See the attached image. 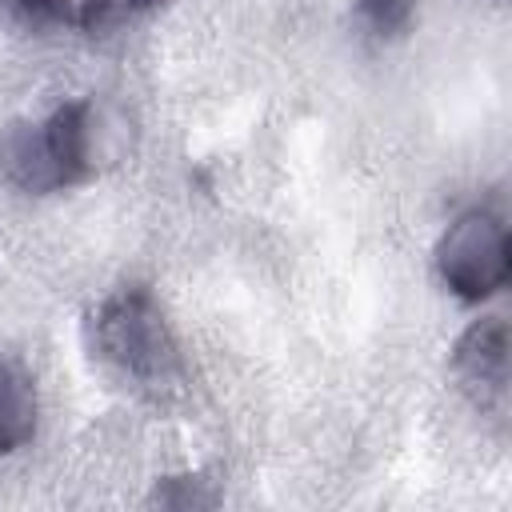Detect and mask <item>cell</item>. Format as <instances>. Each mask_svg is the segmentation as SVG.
<instances>
[{"label":"cell","instance_id":"7a4b0ae2","mask_svg":"<svg viewBox=\"0 0 512 512\" xmlns=\"http://www.w3.org/2000/svg\"><path fill=\"white\" fill-rule=\"evenodd\" d=\"M96 344L124 376L136 380H160L176 364L172 336L144 292H120L100 308Z\"/></svg>","mask_w":512,"mask_h":512},{"label":"cell","instance_id":"52a82bcc","mask_svg":"<svg viewBox=\"0 0 512 512\" xmlns=\"http://www.w3.org/2000/svg\"><path fill=\"white\" fill-rule=\"evenodd\" d=\"M352 12L364 28L380 32V36H396L412 24L416 0H352Z\"/></svg>","mask_w":512,"mask_h":512},{"label":"cell","instance_id":"6da1fadb","mask_svg":"<svg viewBox=\"0 0 512 512\" xmlns=\"http://www.w3.org/2000/svg\"><path fill=\"white\" fill-rule=\"evenodd\" d=\"M440 280L468 304L496 296L508 284V232L500 216L472 208L448 224L436 244Z\"/></svg>","mask_w":512,"mask_h":512},{"label":"cell","instance_id":"8992f818","mask_svg":"<svg viewBox=\"0 0 512 512\" xmlns=\"http://www.w3.org/2000/svg\"><path fill=\"white\" fill-rule=\"evenodd\" d=\"M36 428V388L16 360H0V452L28 444Z\"/></svg>","mask_w":512,"mask_h":512},{"label":"cell","instance_id":"5b68a950","mask_svg":"<svg viewBox=\"0 0 512 512\" xmlns=\"http://www.w3.org/2000/svg\"><path fill=\"white\" fill-rule=\"evenodd\" d=\"M0 168L24 192L64 188L60 184V172H56V164L48 156V144H44V128L40 124H12V128H4V136H0Z\"/></svg>","mask_w":512,"mask_h":512},{"label":"cell","instance_id":"3957f363","mask_svg":"<svg viewBox=\"0 0 512 512\" xmlns=\"http://www.w3.org/2000/svg\"><path fill=\"white\" fill-rule=\"evenodd\" d=\"M452 364L464 376V384L480 388V396H488V400H500L508 388V324L500 316L476 320L456 340Z\"/></svg>","mask_w":512,"mask_h":512},{"label":"cell","instance_id":"9c48e42d","mask_svg":"<svg viewBox=\"0 0 512 512\" xmlns=\"http://www.w3.org/2000/svg\"><path fill=\"white\" fill-rule=\"evenodd\" d=\"M136 4H144V0H136Z\"/></svg>","mask_w":512,"mask_h":512},{"label":"cell","instance_id":"277c9868","mask_svg":"<svg viewBox=\"0 0 512 512\" xmlns=\"http://www.w3.org/2000/svg\"><path fill=\"white\" fill-rule=\"evenodd\" d=\"M40 128H44L48 156L60 172V184L84 180L92 172V104L84 100L60 104Z\"/></svg>","mask_w":512,"mask_h":512},{"label":"cell","instance_id":"ba28073f","mask_svg":"<svg viewBox=\"0 0 512 512\" xmlns=\"http://www.w3.org/2000/svg\"><path fill=\"white\" fill-rule=\"evenodd\" d=\"M28 12H52L56 8V0H20Z\"/></svg>","mask_w":512,"mask_h":512}]
</instances>
